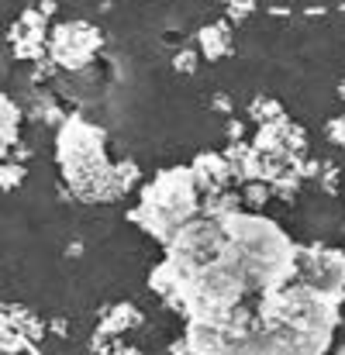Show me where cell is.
I'll return each mask as SVG.
<instances>
[{
    "label": "cell",
    "mask_w": 345,
    "mask_h": 355,
    "mask_svg": "<svg viewBox=\"0 0 345 355\" xmlns=\"http://www.w3.org/2000/svg\"><path fill=\"white\" fill-rule=\"evenodd\" d=\"M14 138H17V111L7 97H0V155L10 148Z\"/></svg>",
    "instance_id": "1"
}]
</instances>
